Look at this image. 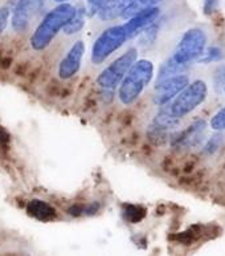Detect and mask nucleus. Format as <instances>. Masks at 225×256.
Segmentation results:
<instances>
[{
    "instance_id": "f257e3e1",
    "label": "nucleus",
    "mask_w": 225,
    "mask_h": 256,
    "mask_svg": "<svg viewBox=\"0 0 225 256\" xmlns=\"http://www.w3.org/2000/svg\"><path fill=\"white\" fill-rule=\"evenodd\" d=\"M76 7L70 3H58L57 7L50 10L37 26L31 36V46L34 50H44L49 46L57 34L61 31L69 19L74 15Z\"/></svg>"
},
{
    "instance_id": "f03ea898",
    "label": "nucleus",
    "mask_w": 225,
    "mask_h": 256,
    "mask_svg": "<svg viewBox=\"0 0 225 256\" xmlns=\"http://www.w3.org/2000/svg\"><path fill=\"white\" fill-rule=\"evenodd\" d=\"M154 77V64L150 60L142 58L131 65L125 74L118 89V98L123 105H131L150 85Z\"/></svg>"
},
{
    "instance_id": "7ed1b4c3",
    "label": "nucleus",
    "mask_w": 225,
    "mask_h": 256,
    "mask_svg": "<svg viewBox=\"0 0 225 256\" xmlns=\"http://www.w3.org/2000/svg\"><path fill=\"white\" fill-rule=\"evenodd\" d=\"M208 96V85L204 80H195L186 86L175 98L166 104L168 112L175 118L182 120L198 109Z\"/></svg>"
},
{
    "instance_id": "20e7f679",
    "label": "nucleus",
    "mask_w": 225,
    "mask_h": 256,
    "mask_svg": "<svg viewBox=\"0 0 225 256\" xmlns=\"http://www.w3.org/2000/svg\"><path fill=\"white\" fill-rule=\"evenodd\" d=\"M208 46V36L202 28H190L184 32L170 58L178 64L190 66L198 62Z\"/></svg>"
},
{
    "instance_id": "39448f33",
    "label": "nucleus",
    "mask_w": 225,
    "mask_h": 256,
    "mask_svg": "<svg viewBox=\"0 0 225 256\" xmlns=\"http://www.w3.org/2000/svg\"><path fill=\"white\" fill-rule=\"evenodd\" d=\"M127 40H131V38L123 24L113 26L105 30L93 44L92 56H90L92 62L96 65L102 64L107 58H110L111 54L117 52Z\"/></svg>"
},
{
    "instance_id": "423d86ee",
    "label": "nucleus",
    "mask_w": 225,
    "mask_h": 256,
    "mask_svg": "<svg viewBox=\"0 0 225 256\" xmlns=\"http://www.w3.org/2000/svg\"><path fill=\"white\" fill-rule=\"evenodd\" d=\"M138 50L137 48H130L125 54H121L118 58H115L109 66L103 69L97 77V85L106 92H111L115 88H118L123 77L129 72L131 65L137 62Z\"/></svg>"
},
{
    "instance_id": "0eeeda50",
    "label": "nucleus",
    "mask_w": 225,
    "mask_h": 256,
    "mask_svg": "<svg viewBox=\"0 0 225 256\" xmlns=\"http://www.w3.org/2000/svg\"><path fill=\"white\" fill-rule=\"evenodd\" d=\"M190 84V77L184 73L167 77L164 80L157 81L154 89V102L158 106H163L175 98L187 85Z\"/></svg>"
},
{
    "instance_id": "6e6552de",
    "label": "nucleus",
    "mask_w": 225,
    "mask_h": 256,
    "mask_svg": "<svg viewBox=\"0 0 225 256\" xmlns=\"http://www.w3.org/2000/svg\"><path fill=\"white\" fill-rule=\"evenodd\" d=\"M42 3L44 0H19L12 11V28L16 32L25 31Z\"/></svg>"
},
{
    "instance_id": "1a4fd4ad",
    "label": "nucleus",
    "mask_w": 225,
    "mask_h": 256,
    "mask_svg": "<svg viewBox=\"0 0 225 256\" xmlns=\"http://www.w3.org/2000/svg\"><path fill=\"white\" fill-rule=\"evenodd\" d=\"M85 54V44L82 40H78L68 50V54L62 58L61 62L58 65V76L62 80L72 78L74 74L78 73L81 68V62Z\"/></svg>"
},
{
    "instance_id": "9d476101",
    "label": "nucleus",
    "mask_w": 225,
    "mask_h": 256,
    "mask_svg": "<svg viewBox=\"0 0 225 256\" xmlns=\"http://www.w3.org/2000/svg\"><path fill=\"white\" fill-rule=\"evenodd\" d=\"M159 15H161V8L158 7V6H154V7L143 8L142 11L138 12L137 15L131 16L130 19H127V22H125L123 26L126 28V31L129 32L130 38L139 36V34L147 26H150L154 22H157Z\"/></svg>"
},
{
    "instance_id": "9b49d317",
    "label": "nucleus",
    "mask_w": 225,
    "mask_h": 256,
    "mask_svg": "<svg viewBox=\"0 0 225 256\" xmlns=\"http://www.w3.org/2000/svg\"><path fill=\"white\" fill-rule=\"evenodd\" d=\"M206 121H203V120L195 121L187 129L180 132L179 134H176L174 140H172V144L178 146V148H182V149L195 148V146L200 145L203 142V138H204V134H206Z\"/></svg>"
},
{
    "instance_id": "f8f14e48",
    "label": "nucleus",
    "mask_w": 225,
    "mask_h": 256,
    "mask_svg": "<svg viewBox=\"0 0 225 256\" xmlns=\"http://www.w3.org/2000/svg\"><path fill=\"white\" fill-rule=\"evenodd\" d=\"M27 211L31 216L38 219V220H42V222H48V220L56 218V210L53 207L40 199L29 200L27 204Z\"/></svg>"
},
{
    "instance_id": "ddd939ff",
    "label": "nucleus",
    "mask_w": 225,
    "mask_h": 256,
    "mask_svg": "<svg viewBox=\"0 0 225 256\" xmlns=\"http://www.w3.org/2000/svg\"><path fill=\"white\" fill-rule=\"evenodd\" d=\"M133 2L135 0H107L102 10L98 12V18L103 22L117 19Z\"/></svg>"
},
{
    "instance_id": "4468645a",
    "label": "nucleus",
    "mask_w": 225,
    "mask_h": 256,
    "mask_svg": "<svg viewBox=\"0 0 225 256\" xmlns=\"http://www.w3.org/2000/svg\"><path fill=\"white\" fill-rule=\"evenodd\" d=\"M86 22V14H85L84 8H76L74 15L69 19V22L64 26L62 31L66 34H74L80 32L85 26Z\"/></svg>"
},
{
    "instance_id": "2eb2a0df",
    "label": "nucleus",
    "mask_w": 225,
    "mask_h": 256,
    "mask_svg": "<svg viewBox=\"0 0 225 256\" xmlns=\"http://www.w3.org/2000/svg\"><path fill=\"white\" fill-rule=\"evenodd\" d=\"M163 2V0H135L133 3L130 4L129 7L123 11L122 16L123 19H130L131 16L137 15L138 12L142 11L143 8H147V7H154V6H158V4Z\"/></svg>"
},
{
    "instance_id": "dca6fc26",
    "label": "nucleus",
    "mask_w": 225,
    "mask_h": 256,
    "mask_svg": "<svg viewBox=\"0 0 225 256\" xmlns=\"http://www.w3.org/2000/svg\"><path fill=\"white\" fill-rule=\"evenodd\" d=\"M224 58V52L220 46H208L204 50L203 54L198 58V62L202 64H210V62H220Z\"/></svg>"
},
{
    "instance_id": "f3484780",
    "label": "nucleus",
    "mask_w": 225,
    "mask_h": 256,
    "mask_svg": "<svg viewBox=\"0 0 225 256\" xmlns=\"http://www.w3.org/2000/svg\"><path fill=\"white\" fill-rule=\"evenodd\" d=\"M219 134H215L212 137L207 141L206 146H204V153L207 154H214L216 153L223 145V141H224V137H223L222 132H218Z\"/></svg>"
},
{
    "instance_id": "a211bd4d",
    "label": "nucleus",
    "mask_w": 225,
    "mask_h": 256,
    "mask_svg": "<svg viewBox=\"0 0 225 256\" xmlns=\"http://www.w3.org/2000/svg\"><path fill=\"white\" fill-rule=\"evenodd\" d=\"M210 126L215 132H225V106H223L220 110H218L212 116L210 121Z\"/></svg>"
},
{
    "instance_id": "6ab92c4d",
    "label": "nucleus",
    "mask_w": 225,
    "mask_h": 256,
    "mask_svg": "<svg viewBox=\"0 0 225 256\" xmlns=\"http://www.w3.org/2000/svg\"><path fill=\"white\" fill-rule=\"evenodd\" d=\"M212 81L216 89H222L225 86V62L219 64L214 70L212 74Z\"/></svg>"
},
{
    "instance_id": "aec40b11",
    "label": "nucleus",
    "mask_w": 225,
    "mask_h": 256,
    "mask_svg": "<svg viewBox=\"0 0 225 256\" xmlns=\"http://www.w3.org/2000/svg\"><path fill=\"white\" fill-rule=\"evenodd\" d=\"M107 0H86V6H85V14L89 18L98 15V12L102 10V7L106 4Z\"/></svg>"
},
{
    "instance_id": "412c9836",
    "label": "nucleus",
    "mask_w": 225,
    "mask_h": 256,
    "mask_svg": "<svg viewBox=\"0 0 225 256\" xmlns=\"http://www.w3.org/2000/svg\"><path fill=\"white\" fill-rule=\"evenodd\" d=\"M9 18H11V11H9V8L0 7V36L3 34L4 30L7 28Z\"/></svg>"
},
{
    "instance_id": "4be33fe9",
    "label": "nucleus",
    "mask_w": 225,
    "mask_h": 256,
    "mask_svg": "<svg viewBox=\"0 0 225 256\" xmlns=\"http://www.w3.org/2000/svg\"><path fill=\"white\" fill-rule=\"evenodd\" d=\"M219 0H204V14L210 15L218 10Z\"/></svg>"
},
{
    "instance_id": "5701e85b",
    "label": "nucleus",
    "mask_w": 225,
    "mask_h": 256,
    "mask_svg": "<svg viewBox=\"0 0 225 256\" xmlns=\"http://www.w3.org/2000/svg\"><path fill=\"white\" fill-rule=\"evenodd\" d=\"M53 2H56V3H66L68 0H53Z\"/></svg>"
},
{
    "instance_id": "b1692460",
    "label": "nucleus",
    "mask_w": 225,
    "mask_h": 256,
    "mask_svg": "<svg viewBox=\"0 0 225 256\" xmlns=\"http://www.w3.org/2000/svg\"><path fill=\"white\" fill-rule=\"evenodd\" d=\"M223 90H224V93H225V86H224V88H223Z\"/></svg>"
}]
</instances>
